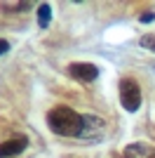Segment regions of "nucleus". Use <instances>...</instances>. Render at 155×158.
<instances>
[{
	"label": "nucleus",
	"instance_id": "1",
	"mask_svg": "<svg viewBox=\"0 0 155 158\" xmlns=\"http://www.w3.org/2000/svg\"><path fill=\"white\" fill-rule=\"evenodd\" d=\"M47 125L54 135L61 137H80L85 130V116H80L78 111L68 109V106H54L47 113Z\"/></svg>",
	"mask_w": 155,
	"mask_h": 158
},
{
	"label": "nucleus",
	"instance_id": "2",
	"mask_svg": "<svg viewBox=\"0 0 155 158\" xmlns=\"http://www.w3.org/2000/svg\"><path fill=\"white\" fill-rule=\"evenodd\" d=\"M120 102H122L125 111H139L141 106V87L139 83L132 78H122L120 80Z\"/></svg>",
	"mask_w": 155,
	"mask_h": 158
},
{
	"label": "nucleus",
	"instance_id": "3",
	"mask_svg": "<svg viewBox=\"0 0 155 158\" xmlns=\"http://www.w3.org/2000/svg\"><path fill=\"white\" fill-rule=\"evenodd\" d=\"M68 73H71V78H78V80H82V83H92V80H97L99 69H97L94 64L75 61V64H71V66H68Z\"/></svg>",
	"mask_w": 155,
	"mask_h": 158
},
{
	"label": "nucleus",
	"instance_id": "4",
	"mask_svg": "<svg viewBox=\"0 0 155 158\" xmlns=\"http://www.w3.org/2000/svg\"><path fill=\"white\" fill-rule=\"evenodd\" d=\"M26 142L24 137L21 139H7V142H0V158H12V156H19L21 151L26 149Z\"/></svg>",
	"mask_w": 155,
	"mask_h": 158
},
{
	"label": "nucleus",
	"instance_id": "5",
	"mask_svg": "<svg viewBox=\"0 0 155 158\" xmlns=\"http://www.w3.org/2000/svg\"><path fill=\"white\" fill-rule=\"evenodd\" d=\"M50 21H52V7L47 5V2H42L40 10H38V26L47 28V26H50Z\"/></svg>",
	"mask_w": 155,
	"mask_h": 158
},
{
	"label": "nucleus",
	"instance_id": "6",
	"mask_svg": "<svg viewBox=\"0 0 155 158\" xmlns=\"http://www.w3.org/2000/svg\"><path fill=\"white\" fill-rule=\"evenodd\" d=\"M141 47L155 52V35H143V38H141Z\"/></svg>",
	"mask_w": 155,
	"mask_h": 158
},
{
	"label": "nucleus",
	"instance_id": "7",
	"mask_svg": "<svg viewBox=\"0 0 155 158\" xmlns=\"http://www.w3.org/2000/svg\"><path fill=\"white\" fill-rule=\"evenodd\" d=\"M139 19H141L143 24H148V21H155V12H143Z\"/></svg>",
	"mask_w": 155,
	"mask_h": 158
},
{
	"label": "nucleus",
	"instance_id": "8",
	"mask_svg": "<svg viewBox=\"0 0 155 158\" xmlns=\"http://www.w3.org/2000/svg\"><path fill=\"white\" fill-rule=\"evenodd\" d=\"M7 50H10V43H7V40H2V38H0V54H5Z\"/></svg>",
	"mask_w": 155,
	"mask_h": 158
}]
</instances>
